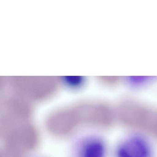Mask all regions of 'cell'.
Segmentation results:
<instances>
[{
	"label": "cell",
	"mask_w": 157,
	"mask_h": 157,
	"mask_svg": "<svg viewBox=\"0 0 157 157\" xmlns=\"http://www.w3.org/2000/svg\"><path fill=\"white\" fill-rule=\"evenodd\" d=\"M151 145L141 135L128 137L119 143L115 157H152Z\"/></svg>",
	"instance_id": "3957f363"
},
{
	"label": "cell",
	"mask_w": 157,
	"mask_h": 157,
	"mask_svg": "<svg viewBox=\"0 0 157 157\" xmlns=\"http://www.w3.org/2000/svg\"><path fill=\"white\" fill-rule=\"evenodd\" d=\"M107 146L104 139L94 133H85L71 142L68 157H106Z\"/></svg>",
	"instance_id": "7a4b0ae2"
},
{
	"label": "cell",
	"mask_w": 157,
	"mask_h": 157,
	"mask_svg": "<svg viewBox=\"0 0 157 157\" xmlns=\"http://www.w3.org/2000/svg\"><path fill=\"white\" fill-rule=\"evenodd\" d=\"M117 118L122 124L157 138V108L131 99L121 102Z\"/></svg>",
	"instance_id": "6da1fadb"
},
{
	"label": "cell",
	"mask_w": 157,
	"mask_h": 157,
	"mask_svg": "<svg viewBox=\"0 0 157 157\" xmlns=\"http://www.w3.org/2000/svg\"></svg>",
	"instance_id": "277c9868"
}]
</instances>
